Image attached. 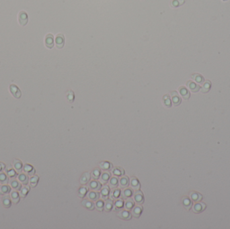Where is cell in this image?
I'll use <instances>...</instances> for the list:
<instances>
[{"label": "cell", "instance_id": "obj_21", "mask_svg": "<svg viewBox=\"0 0 230 229\" xmlns=\"http://www.w3.org/2000/svg\"><path fill=\"white\" fill-rule=\"evenodd\" d=\"M125 200V202L124 203V208L127 210H131L133 207L135 206V202L131 198H128Z\"/></svg>", "mask_w": 230, "mask_h": 229}, {"label": "cell", "instance_id": "obj_28", "mask_svg": "<svg viewBox=\"0 0 230 229\" xmlns=\"http://www.w3.org/2000/svg\"><path fill=\"white\" fill-rule=\"evenodd\" d=\"M179 91L180 95H182V97H183L184 99L187 100V99H189L190 96H191V94H190V92L187 90V89L185 87L182 86L179 88Z\"/></svg>", "mask_w": 230, "mask_h": 229}, {"label": "cell", "instance_id": "obj_35", "mask_svg": "<svg viewBox=\"0 0 230 229\" xmlns=\"http://www.w3.org/2000/svg\"><path fill=\"white\" fill-rule=\"evenodd\" d=\"M10 199L11 197L9 196H3L2 198V203L5 208H8L12 206V201Z\"/></svg>", "mask_w": 230, "mask_h": 229}, {"label": "cell", "instance_id": "obj_26", "mask_svg": "<svg viewBox=\"0 0 230 229\" xmlns=\"http://www.w3.org/2000/svg\"><path fill=\"white\" fill-rule=\"evenodd\" d=\"M91 179V174L88 172L83 173L80 178V184L82 185L87 184Z\"/></svg>", "mask_w": 230, "mask_h": 229}, {"label": "cell", "instance_id": "obj_15", "mask_svg": "<svg viewBox=\"0 0 230 229\" xmlns=\"http://www.w3.org/2000/svg\"><path fill=\"white\" fill-rule=\"evenodd\" d=\"M87 198L90 200L93 201V202H96L98 200H99L100 193L96 192V191H91V192H88Z\"/></svg>", "mask_w": 230, "mask_h": 229}, {"label": "cell", "instance_id": "obj_7", "mask_svg": "<svg viewBox=\"0 0 230 229\" xmlns=\"http://www.w3.org/2000/svg\"><path fill=\"white\" fill-rule=\"evenodd\" d=\"M45 45L48 49H51L54 47V37L51 34H48L45 37Z\"/></svg>", "mask_w": 230, "mask_h": 229}, {"label": "cell", "instance_id": "obj_46", "mask_svg": "<svg viewBox=\"0 0 230 229\" xmlns=\"http://www.w3.org/2000/svg\"><path fill=\"white\" fill-rule=\"evenodd\" d=\"M192 78H193L194 80L198 83H202L204 81V79L203 76L200 74H197V73L192 75Z\"/></svg>", "mask_w": 230, "mask_h": 229}, {"label": "cell", "instance_id": "obj_5", "mask_svg": "<svg viewBox=\"0 0 230 229\" xmlns=\"http://www.w3.org/2000/svg\"><path fill=\"white\" fill-rule=\"evenodd\" d=\"M56 47L59 49H62L64 47V44H65V37H64L63 34H59L56 36Z\"/></svg>", "mask_w": 230, "mask_h": 229}, {"label": "cell", "instance_id": "obj_19", "mask_svg": "<svg viewBox=\"0 0 230 229\" xmlns=\"http://www.w3.org/2000/svg\"><path fill=\"white\" fill-rule=\"evenodd\" d=\"M99 166L103 171H111L113 168V164L108 161H102L99 163Z\"/></svg>", "mask_w": 230, "mask_h": 229}, {"label": "cell", "instance_id": "obj_14", "mask_svg": "<svg viewBox=\"0 0 230 229\" xmlns=\"http://www.w3.org/2000/svg\"><path fill=\"white\" fill-rule=\"evenodd\" d=\"M9 89H10L11 93H12V95L14 96L16 98H20L22 95V93L20 89L16 85H11L9 86Z\"/></svg>", "mask_w": 230, "mask_h": 229}, {"label": "cell", "instance_id": "obj_44", "mask_svg": "<svg viewBox=\"0 0 230 229\" xmlns=\"http://www.w3.org/2000/svg\"><path fill=\"white\" fill-rule=\"evenodd\" d=\"M39 176H33V178H31V180H30V186H31V187H32V188H35V187L37 186L38 183H39Z\"/></svg>", "mask_w": 230, "mask_h": 229}, {"label": "cell", "instance_id": "obj_12", "mask_svg": "<svg viewBox=\"0 0 230 229\" xmlns=\"http://www.w3.org/2000/svg\"><path fill=\"white\" fill-rule=\"evenodd\" d=\"M130 184L129 178L127 176H121V178H120L119 185V187L121 188H126L129 186Z\"/></svg>", "mask_w": 230, "mask_h": 229}, {"label": "cell", "instance_id": "obj_11", "mask_svg": "<svg viewBox=\"0 0 230 229\" xmlns=\"http://www.w3.org/2000/svg\"><path fill=\"white\" fill-rule=\"evenodd\" d=\"M124 207V201L123 199L118 198L117 200H115V202H114V206L113 210L116 211H120Z\"/></svg>", "mask_w": 230, "mask_h": 229}, {"label": "cell", "instance_id": "obj_33", "mask_svg": "<svg viewBox=\"0 0 230 229\" xmlns=\"http://www.w3.org/2000/svg\"><path fill=\"white\" fill-rule=\"evenodd\" d=\"M6 173L7 176L12 179H14L18 176V173L16 172V171L14 170V169L11 167V166H8L7 167Z\"/></svg>", "mask_w": 230, "mask_h": 229}, {"label": "cell", "instance_id": "obj_29", "mask_svg": "<svg viewBox=\"0 0 230 229\" xmlns=\"http://www.w3.org/2000/svg\"><path fill=\"white\" fill-rule=\"evenodd\" d=\"M81 204L84 208L88 209L90 210H92L95 207L94 203L90 200H83L81 202Z\"/></svg>", "mask_w": 230, "mask_h": 229}, {"label": "cell", "instance_id": "obj_34", "mask_svg": "<svg viewBox=\"0 0 230 229\" xmlns=\"http://www.w3.org/2000/svg\"><path fill=\"white\" fill-rule=\"evenodd\" d=\"M88 192V187L83 186L79 188L78 192H77V195H78L79 198H83L85 195H87Z\"/></svg>", "mask_w": 230, "mask_h": 229}, {"label": "cell", "instance_id": "obj_45", "mask_svg": "<svg viewBox=\"0 0 230 229\" xmlns=\"http://www.w3.org/2000/svg\"><path fill=\"white\" fill-rule=\"evenodd\" d=\"M184 3H185V0H172L170 5L172 7H177L183 5Z\"/></svg>", "mask_w": 230, "mask_h": 229}, {"label": "cell", "instance_id": "obj_24", "mask_svg": "<svg viewBox=\"0 0 230 229\" xmlns=\"http://www.w3.org/2000/svg\"><path fill=\"white\" fill-rule=\"evenodd\" d=\"M114 206V202L112 199H109L106 200V202H104V210H105L106 212H110L113 209Z\"/></svg>", "mask_w": 230, "mask_h": 229}, {"label": "cell", "instance_id": "obj_2", "mask_svg": "<svg viewBox=\"0 0 230 229\" xmlns=\"http://www.w3.org/2000/svg\"><path fill=\"white\" fill-rule=\"evenodd\" d=\"M133 198L134 201L137 204H143L144 201H145L143 192L140 191V190L135 191V192L133 193Z\"/></svg>", "mask_w": 230, "mask_h": 229}, {"label": "cell", "instance_id": "obj_4", "mask_svg": "<svg viewBox=\"0 0 230 229\" xmlns=\"http://www.w3.org/2000/svg\"><path fill=\"white\" fill-rule=\"evenodd\" d=\"M143 212V207L139 204L137 206H135L131 210V215L135 218H139L141 216V212Z\"/></svg>", "mask_w": 230, "mask_h": 229}, {"label": "cell", "instance_id": "obj_41", "mask_svg": "<svg viewBox=\"0 0 230 229\" xmlns=\"http://www.w3.org/2000/svg\"><path fill=\"white\" fill-rule=\"evenodd\" d=\"M11 192L10 186H0V195H5L9 194Z\"/></svg>", "mask_w": 230, "mask_h": 229}, {"label": "cell", "instance_id": "obj_23", "mask_svg": "<svg viewBox=\"0 0 230 229\" xmlns=\"http://www.w3.org/2000/svg\"><path fill=\"white\" fill-rule=\"evenodd\" d=\"M119 180L118 177L117 176L112 177V178H110V180L109 181V187L112 189L117 188V186H119Z\"/></svg>", "mask_w": 230, "mask_h": 229}, {"label": "cell", "instance_id": "obj_27", "mask_svg": "<svg viewBox=\"0 0 230 229\" xmlns=\"http://www.w3.org/2000/svg\"><path fill=\"white\" fill-rule=\"evenodd\" d=\"M24 171L30 176H33L35 174L36 170L32 165L29 164H26L24 167Z\"/></svg>", "mask_w": 230, "mask_h": 229}, {"label": "cell", "instance_id": "obj_25", "mask_svg": "<svg viewBox=\"0 0 230 229\" xmlns=\"http://www.w3.org/2000/svg\"><path fill=\"white\" fill-rule=\"evenodd\" d=\"M187 87L190 89V90L193 91V92H195V93L199 91L200 89V87H201L199 85L196 84L195 83H194L191 81H188V82L187 83Z\"/></svg>", "mask_w": 230, "mask_h": 229}, {"label": "cell", "instance_id": "obj_42", "mask_svg": "<svg viewBox=\"0 0 230 229\" xmlns=\"http://www.w3.org/2000/svg\"><path fill=\"white\" fill-rule=\"evenodd\" d=\"M211 86V83L210 81H206L203 85L201 91L203 93H207L210 90Z\"/></svg>", "mask_w": 230, "mask_h": 229}, {"label": "cell", "instance_id": "obj_1", "mask_svg": "<svg viewBox=\"0 0 230 229\" xmlns=\"http://www.w3.org/2000/svg\"><path fill=\"white\" fill-rule=\"evenodd\" d=\"M18 20L20 25L22 26H25L27 25L28 22V16L27 13L25 11H20L18 16Z\"/></svg>", "mask_w": 230, "mask_h": 229}, {"label": "cell", "instance_id": "obj_9", "mask_svg": "<svg viewBox=\"0 0 230 229\" xmlns=\"http://www.w3.org/2000/svg\"><path fill=\"white\" fill-rule=\"evenodd\" d=\"M206 205L205 203H196L193 207V211L195 213H201L205 210Z\"/></svg>", "mask_w": 230, "mask_h": 229}, {"label": "cell", "instance_id": "obj_6", "mask_svg": "<svg viewBox=\"0 0 230 229\" xmlns=\"http://www.w3.org/2000/svg\"><path fill=\"white\" fill-rule=\"evenodd\" d=\"M133 195V192L132 189L126 188L122 191L121 193V198L123 200H127V199L131 198V196Z\"/></svg>", "mask_w": 230, "mask_h": 229}, {"label": "cell", "instance_id": "obj_18", "mask_svg": "<svg viewBox=\"0 0 230 229\" xmlns=\"http://www.w3.org/2000/svg\"><path fill=\"white\" fill-rule=\"evenodd\" d=\"M121 190L119 188H114L113 189V190L110 192L109 197L110 198L112 199L113 200H115L121 197Z\"/></svg>", "mask_w": 230, "mask_h": 229}, {"label": "cell", "instance_id": "obj_37", "mask_svg": "<svg viewBox=\"0 0 230 229\" xmlns=\"http://www.w3.org/2000/svg\"><path fill=\"white\" fill-rule=\"evenodd\" d=\"M30 191V187L28 186L27 185H26L25 186H24L23 188H22L20 190V196L22 198H24L26 196H27Z\"/></svg>", "mask_w": 230, "mask_h": 229}, {"label": "cell", "instance_id": "obj_16", "mask_svg": "<svg viewBox=\"0 0 230 229\" xmlns=\"http://www.w3.org/2000/svg\"><path fill=\"white\" fill-rule=\"evenodd\" d=\"M112 174L114 175V176L119 178L125 175V170L121 167H115L112 169Z\"/></svg>", "mask_w": 230, "mask_h": 229}, {"label": "cell", "instance_id": "obj_47", "mask_svg": "<svg viewBox=\"0 0 230 229\" xmlns=\"http://www.w3.org/2000/svg\"><path fill=\"white\" fill-rule=\"evenodd\" d=\"M163 100H164V103L167 107H170L172 106V102L170 99L168 97V95H165L164 97H163Z\"/></svg>", "mask_w": 230, "mask_h": 229}, {"label": "cell", "instance_id": "obj_38", "mask_svg": "<svg viewBox=\"0 0 230 229\" xmlns=\"http://www.w3.org/2000/svg\"><path fill=\"white\" fill-rule=\"evenodd\" d=\"M9 183V178L6 174L1 171L0 172V184H7Z\"/></svg>", "mask_w": 230, "mask_h": 229}, {"label": "cell", "instance_id": "obj_48", "mask_svg": "<svg viewBox=\"0 0 230 229\" xmlns=\"http://www.w3.org/2000/svg\"><path fill=\"white\" fill-rule=\"evenodd\" d=\"M5 169V165L3 163H0V172Z\"/></svg>", "mask_w": 230, "mask_h": 229}, {"label": "cell", "instance_id": "obj_30", "mask_svg": "<svg viewBox=\"0 0 230 229\" xmlns=\"http://www.w3.org/2000/svg\"><path fill=\"white\" fill-rule=\"evenodd\" d=\"M13 165L16 169V172L18 173L22 172V171L23 165L22 163L21 162V161L18 160V159H15V160L13 161Z\"/></svg>", "mask_w": 230, "mask_h": 229}, {"label": "cell", "instance_id": "obj_32", "mask_svg": "<svg viewBox=\"0 0 230 229\" xmlns=\"http://www.w3.org/2000/svg\"><path fill=\"white\" fill-rule=\"evenodd\" d=\"M10 197L12 199V202L14 204H17L18 203L20 202V194L17 192H12L10 194Z\"/></svg>", "mask_w": 230, "mask_h": 229}, {"label": "cell", "instance_id": "obj_49", "mask_svg": "<svg viewBox=\"0 0 230 229\" xmlns=\"http://www.w3.org/2000/svg\"><path fill=\"white\" fill-rule=\"evenodd\" d=\"M223 1H227V0H223Z\"/></svg>", "mask_w": 230, "mask_h": 229}, {"label": "cell", "instance_id": "obj_3", "mask_svg": "<svg viewBox=\"0 0 230 229\" xmlns=\"http://www.w3.org/2000/svg\"><path fill=\"white\" fill-rule=\"evenodd\" d=\"M87 187L90 190L92 191H96V192H98L101 190L102 185L100 182H97L96 180H93L92 182L88 183Z\"/></svg>", "mask_w": 230, "mask_h": 229}, {"label": "cell", "instance_id": "obj_8", "mask_svg": "<svg viewBox=\"0 0 230 229\" xmlns=\"http://www.w3.org/2000/svg\"><path fill=\"white\" fill-rule=\"evenodd\" d=\"M109 194H110V188L108 186H104L102 188H101L100 190V195L102 199L103 200H107L108 198H109Z\"/></svg>", "mask_w": 230, "mask_h": 229}, {"label": "cell", "instance_id": "obj_39", "mask_svg": "<svg viewBox=\"0 0 230 229\" xmlns=\"http://www.w3.org/2000/svg\"><path fill=\"white\" fill-rule=\"evenodd\" d=\"M10 186L11 188H12L14 190H16L18 191L20 190V189L22 188V186L20 183H19L18 181L16 180H12L10 181Z\"/></svg>", "mask_w": 230, "mask_h": 229}, {"label": "cell", "instance_id": "obj_22", "mask_svg": "<svg viewBox=\"0 0 230 229\" xmlns=\"http://www.w3.org/2000/svg\"><path fill=\"white\" fill-rule=\"evenodd\" d=\"M190 198H191V199L193 201V202H198L202 200V199H203V196H202L200 193L192 192L190 193Z\"/></svg>", "mask_w": 230, "mask_h": 229}, {"label": "cell", "instance_id": "obj_40", "mask_svg": "<svg viewBox=\"0 0 230 229\" xmlns=\"http://www.w3.org/2000/svg\"><path fill=\"white\" fill-rule=\"evenodd\" d=\"M18 180L20 182H21L22 184L26 186V185H27L28 183L29 179H28V176H26L25 174H21L20 175H19L18 176Z\"/></svg>", "mask_w": 230, "mask_h": 229}, {"label": "cell", "instance_id": "obj_13", "mask_svg": "<svg viewBox=\"0 0 230 229\" xmlns=\"http://www.w3.org/2000/svg\"><path fill=\"white\" fill-rule=\"evenodd\" d=\"M110 178H111V173H110V171H104V172L103 174L101 175L100 177L99 178L100 182L102 183V184H105L109 182Z\"/></svg>", "mask_w": 230, "mask_h": 229}, {"label": "cell", "instance_id": "obj_31", "mask_svg": "<svg viewBox=\"0 0 230 229\" xmlns=\"http://www.w3.org/2000/svg\"><path fill=\"white\" fill-rule=\"evenodd\" d=\"M183 204L184 207L187 210H189L191 208L192 206H193V202H192L191 199H189L188 197H184L183 198Z\"/></svg>", "mask_w": 230, "mask_h": 229}, {"label": "cell", "instance_id": "obj_20", "mask_svg": "<svg viewBox=\"0 0 230 229\" xmlns=\"http://www.w3.org/2000/svg\"><path fill=\"white\" fill-rule=\"evenodd\" d=\"M130 185H131V188L135 191L139 190L140 188H141V184H140L139 181L135 177H133V178H131Z\"/></svg>", "mask_w": 230, "mask_h": 229}, {"label": "cell", "instance_id": "obj_10", "mask_svg": "<svg viewBox=\"0 0 230 229\" xmlns=\"http://www.w3.org/2000/svg\"><path fill=\"white\" fill-rule=\"evenodd\" d=\"M118 216L120 218L123 219L125 220H129L131 218V214L128 210H120L119 213H118Z\"/></svg>", "mask_w": 230, "mask_h": 229}, {"label": "cell", "instance_id": "obj_36", "mask_svg": "<svg viewBox=\"0 0 230 229\" xmlns=\"http://www.w3.org/2000/svg\"><path fill=\"white\" fill-rule=\"evenodd\" d=\"M101 176V171L98 168H96L94 169L91 174V178L94 180H99L100 177Z\"/></svg>", "mask_w": 230, "mask_h": 229}, {"label": "cell", "instance_id": "obj_17", "mask_svg": "<svg viewBox=\"0 0 230 229\" xmlns=\"http://www.w3.org/2000/svg\"><path fill=\"white\" fill-rule=\"evenodd\" d=\"M171 96H172V103L175 106H177V105L180 104L181 98L176 91H172V92L171 93Z\"/></svg>", "mask_w": 230, "mask_h": 229}, {"label": "cell", "instance_id": "obj_43", "mask_svg": "<svg viewBox=\"0 0 230 229\" xmlns=\"http://www.w3.org/2000/svg\"><path fill=\"white\" fill-rule=\"evenodd\" d=\"M104 202L102 200H98L96 203V208L97 209L98 211L100 212H102L104 210Z\"/></svg>", "mask_w": 230, "mask_h": 229}]
</instances>
